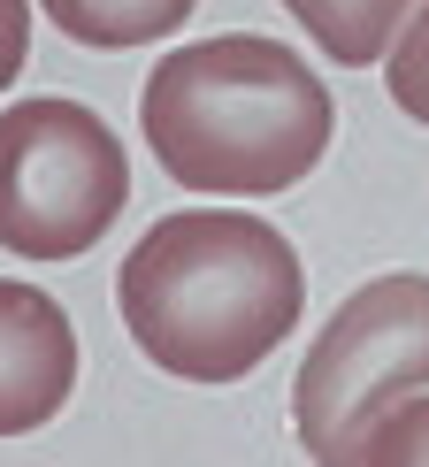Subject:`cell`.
Listing matches in <instances>:
<instances>
[{
    "label": "cell",
    "mask_w": 429,
    "mask_h": 467,
    "mask_svg": "<svg viewBox=\"0 0 429 467\" xmlns=\"http://www.w3.org/2000/svg\"><path fill=\"white\" fill-rule=\"evenodd\" d=\"M115 306L153 368L184 383H238L291 337L307 276L284 230H268L261 215L184 207L131 245Z\"/></svg>",
    "instance_id": "1"
},
{
    "label": "cell",
    "mask_w": 429,
    "mask_h": 467,
    "mask_svg": "<svg viewBox=\"0 0 429 467\" xmlns=\"http://www.w3.org/2000/svg\"><path fill=\"white\" fill-rule=\"evenodd\" d=\"M146 146L184 192L200 200H268L315 177L330 153V85L284 38L223 31L200 47H177L146 77L139 100Z\"/></svg>",
    "instance_id": "2"
},
{
    "label": "cell",
    "mask_w": 429,
    "mask_h": 467,
    "mask_svg": "<svg viewBox=\"0 0 429 467\" xmlns=\"http://www.w3.org/2000/svg\"><path fill=\"white\" fill-rule=\"evenodd\" d=\"M131 200V153L85 100H16L0 115V245L16 261H77Z\"/></svg>",
    "instance_id": "3"
},
{
    "label": "cell",
    "mask_w": 429,
    "mask_h": 467,
    "mask_svg": "<svg viewBox=\"0 0 429 467\" xmlns=\"http://www.w3.org/2000/svg\"><path fill=\"white\" fill-rule=\"evenodd\" d=\"M429 383V276H376L322 322L315 353L299 368V444L330 467H345L353 437L383 406Z\"/></svg>",
    "instance_id": "4"
},
{
    "label": "cell",
    "mask_w": 429,
    "mask_h": 467,
    "mask_svg": "<svg viewBox=\"0 0 429 467\" xmlns=\"http://www.w3.org/2000/svg\"><path fill=\"white\" fill-rule=\"evenodd\" d=\"M77 329L38 284L0 276V437H31L69 406Z\"/></svg>",
    "instance_id": "5"
},
{
    "label": "cell",
    "mask_w": 429,
    "mask_h": 467,
    "mask_svg": "<svg viewBox=\"0 0 429 467\" xmlns=\"http://www.w3.org/2000/svg\"><path fill=\"white\" fill-rule=\"evenodd\" d=\"M284 16L315 38L330 62L368 69L376 54H392V38L414 16V0H284Z\"/></svg>",
    "instance_id": "6"
},
{
    "label": "cell",
    "mask_w": 429,
    "mask_h": 467,
    "mask_svg": "<svg viewBox=\"0 0 429 467\" xmlns=\"http://www.w3.org/2000/svg\"><path fill=\"white\" fill-rule=\"evenodd\" d=\"M38 8L62 24L77 47H153V38H169L184 24L200 0H38Z\"/></svg>",
    "instance_id": "7"
},
{
    "label": "cell",
    "mask_w": 429,
    "mask_h": 467,
    "mask_svg": "<svg viewBox=\"0 0 429 467\" xmlns=\"http://www.w3.org/2000/svg\"><path fill=\"white\" fill-rule=\"evenodd\" d=\"M353 460H376V467H392V460H429V399L406 391L399 406H383V414L353 437L345 467H353Z\"/></svg>",
    "instance_id": "8"
},
{
    "label": "cell",
    "mask_w": 429,
    "mask_h": 467,
    "mask_svg": "<svg viewBox=\"0 0 429 467\" xmlns=\"http://www.w3.org/2000/svg\"><path fill=\"white\" fill-rule=\"evenodd\" d=\"M383 92L414 115V123H429V0L414 16H406V31H399V47H392V62H383Z\"/></svg>",
    "instance_id": "9"
},
{
    "label": "cell",
    "mask_w": 429,
    "mask_h": 467,
    "mask_svg": "<svg viewBox=\"0 0 429 467\" xmlns=\"http://www.w3.org/2000/svg\"><path fill=\"white\" fill-rule=\"evenodd\" d=\"M31 54V0H0V92Z\"/></svg>",
    "instance_id": "10"
}]
</instances>
